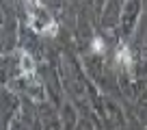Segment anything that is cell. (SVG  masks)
Segmentation results:
<instances>
[{"label":"cell","mask_w":147,"mask_h":130,"mask_svg":"<svg viewBox=\"0 0 147 130\" xmlns=\"http://www.w3.org/2000/svg\"><path fill=\"white\" fill-rule=\"evenodd\" d=\"M28 9H30V26L35 28L37 32H43V35H56L59 26H56V22L50 18V13L43 11L41 5L28 7Z\"/></svg>","instance_id":"obj_1"},{"label":"cell","mask_w":147,"mask_h":130,"mask_svg":"<svg viewBox=\"0 0 147 130\" xmlns=\"http://www.w3.org/2000/svg\"><path fill=\"white\" fill-rule=\"evenodd\" d=\"M20 61H22V72H24V74H28V76H30L32 72H35V63H32L30 54L22 50V52H20Z\"/></svg>","instance_id":"obj_2"},{"label":"cell","mask_w":147,"mask_h":130,"mask_svg":"<svg viewBox=\"0 0 147 130\" xmlns=\"http://www.w3.org/2000/svg\"><path fill=\"white\" fill-rule=\"evenodd\" d=\"M117 59H119V63H123V65H132V54H130V50H128L125 46L119 48V52H117Z\"/></svg>","instance_id":"obj_3"},{"label":"cell","mask_w":147,"mask_h":130,"mask_svg":"<svg viewBox=\"0 0 147 130\" xmlns=\"http://www.w3.org/2000/svg\"><path fill=\"white\" fill-rule=\"evenodd\" d=\"M93 50L95 52H104V43H102L100 39H93Z\"/></svg>","instance_id":"obj_4"},{"label":"cell","mask_w":147,"mask_h":130,"mask_svg":"<svg viewBox=\"0 0 147 130\" xmlns=\"http://www.w3.org/2000/svg\"><path fill=\"white\" fill-rule=\"evenodd\" d=\"M39 5V0H28V7H37Z\"/></svg>","instance_id":"obj_5"}]
</instances>
